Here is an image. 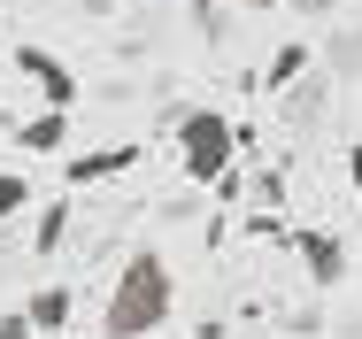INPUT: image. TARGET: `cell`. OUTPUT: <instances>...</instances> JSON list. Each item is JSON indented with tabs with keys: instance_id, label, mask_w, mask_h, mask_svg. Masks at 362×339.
I'll use <instances>...</instances> for the list:
<instances>
[{
	"instance_id": "5",
	"label": "cell",
	"mask_w": 362,
	"mask_h": 339,
	"mask_svg": "<svg viewBox=\"0 0 362 339\" xmlns=\"http://www.w3.org/2000/svg\"><path fill=\"white\" fill-rule=\"evenodd\" d=\"M16 146H23V154H62V146H70V108L23 116V124H16Z\"/></svg>"
},
{
	"instance_id": "15",
	"label": "cell",
	"mask_w": 362,
	"mask_h": 339,
	"mask_svg": "<svg viewBox=\"0 0 362 339\" xmlns=\"http://www.w3.org/2000/svg\"><path fill=\"white\" fill-rule=\"evenodd\" d=\"M300 8H332V0H300Z\"/></svg>"
},
{
	"instance_id": "13",
	"label": "cell",
	"mask_w": 362,
	"mask_h": 339,
	"mask_svg": "<svg viewBox=\"0 0 362 339\" xmlns=\"http://www.w3.org/2000/svg\"><path fill=\"white\" fill-rule=\"evenodd\" d=\"M39 332V324H31V309H8V316H0V339H31Z\"/></svg>"
},
{
	"instance_id": "7",
	"label": "cell",
	"mask_w": 362,
	"mask_h": 339,
	"mask_svg": "<svg viewBox=\"0 0 362 339\" xmlns=\"http://www.w3.org/2000/svg\"><path fill=\"white\" fill-rule=\"evenodd\" d=\"M308 62H316V47H308V39H286V47L270 54V69H262V85H270V93H293V85L308 77Z\"/></svg>"
},
{
	"instance_id": "16",
	"label": "cell",
	"mask_w": 362,
	"mask_h": 339,
	"mask_svg": "<svg viewBox=\"0 0 362 339\" xmlns=\"http://www.w3.org/2000/svg\"><path fill=\"white\" fill-rule=\"evenodd\" d=\"M255 8H270V0H255Z\"/></svg>"
},
{
	"instance_id": "3",
	"label": "cell",
	"mask_w": 362,
	"mask_h": 339,
	"mask_svg": "<svg viewBox=\"0 0 362 339\" xmlns=\"http://www.w3.org/2000/svg\"><path fill=\"white\" fill-rule=\"evenodd\" d=\"M16 69L39 85L47 108H77V69L62 62V54H47V47H16Z\"/></svg>"
},
{
	"instance_id": "6",
	"label": "cell",
	"mask_w": 362,
	"mask_h": 339,
	"mask_svg": "<svg viewBox=\"0 0 362 339\" xmlns=\"http://www.w3.org/2000/svg\"><path fill=\"white\" fill-rule=\"evenodd\" d=\"M300 263H308L316 285H339V277H347V247H339L332 231H308V239H300Z\"/></svg>"
},
{
	"instance_id": "1",
	"label": "cell",
	"mask_w": 362,
	"mask_h": 339,
	"mask_svg": "<svg viewBox=\"0 0 362 339\" xmlns=\"http://www.w3.org/2000/svg\"><path fill=\"white\" fill-rule=\"evenodd\" d=\"M170 309H177V270H170V255H162V247H132V263L116 270L108 301H100V332L108 339H146V332L170 324Z\"/></svg>"
},
{
	"instance_id": "14",
	"label": "cell",
	"mask_w": 362,
	"mask_h": 339,
	"mask_svg": "<svg viewBox=\"0 0 362 339\" xmlns=\"http://www.w3.org/2000/svg\"><path fill=\"white\" fill-rule=\"evenodd\" d=\"M347 185H355V201H362V139L347 146Z\"/></svg>"
},
{
	"instance_id": "2",
	"label": "cell",
	"mask_w": 362,
	"mask_h": 339,
	"mask_svg": "<svg viewBox=\"0 0 362 339\" xmlns=\"http://www.w3.org/2000/svg\"><path fill=\"white\" fill-rule=\"evenodd\" d=\"M177 170L193 178V185H223V170H231V154H239V124L223 116V108H185L177 124Z\"/></svg>"
},
{
	"instance_id": "10",
	"label": "cell",
	"mask_w": 362,
	"mask_h": 339,
	"mask_svg": "<svg viewBox=\"0 0 362 339\" xmlns=\"http://www.w3.org/2000/svg\"><path fill=\"white\" fill-rule=\"evenodd\" d=\"M62 239H70V193H62L54 208H39V224H31V247H39V255H54Z\"/></svg>"
},
{
	"instance_id": "9",
	"label": "cell",
	"mask_w": 362,
	"mask_h": 339,
	"mask_svg": "<svg viewBox=\"0 0 362 339\" xmlns=\"http://www.w3.org/2000/svg\"><path fill=\"white\" fill-rule=\"evenodd\" d=\"M324 69H332V77H347V85L362 77V23H339V31L324 39Z\"/></svg>"
},
{
	"instance_id": "17",
	"label": "cell",
	"mask_w": 362,
	"mask_h": 339,
	"mask_svg": "<svg viewBox=\"0 0 362 339\" xmlns=\"http://www.w3.org/2000/svg\"><path fill=\"white\" fill-rule=\"evenodd\" d=\"M93 339H108V332H93Z\"/></svg>"
},
{
	"instance_id": "12",
	"label": "cell",
	"mask_w": 362,
	"mask_h": 339,
	"mask_svg": "<svg viewBox=\"0 0 362 339\" xmlns=\"http://www.w3.org/2000/svg\"><path fill=\"white\" fill-rule=\"evenodd\" d=\"M324 100H332V93H324V77H300V93H293V124H316V116H324Z\"/></svg>"
},
{
	"instance_id": "11",
	"label": "cell",
	"mask_w": 362,
	"mask_h": 339,
	"mask_svg": "<svg viewBox=\"0 0 362 339\" xmlns=\"http://www.w3.org/2000/svg\"><path fill=\"white\" fill-rule=\"evenodd\" d=\"M23 208H31V178L23 170H0V224H16Z\"/></svg>"
},
{
	"instance_id": "8",
	"label": "cell",
	"mask_w": 362,
	"mask_h": 339,
	"mask_svg": "<svg viewBox=\"0 0 362 339\" xmlns=\"http://www.w3.org/2000/svg\"><path fill=\"white\" fill-rule=\"evenodd\" d=\"M23 309H31V324H39V332H70V309H77V293L62 285V277H54V285H39V293H31Z\"/></svg>"
},
{
	"instance_id": "4",
	"label": "cell",
	"mask_w": 362,
	"mask_h": 339,
	"mask_svg": "<svg viewBox=\"0 0 362 339\" xmlns=\"http://www.w3.org/2000/svg\"><path fill=\"white\" fill-rule=\"evenodd\" d=\"M124 170H139V146H93V154H70V185H108V178H124Z\"/></svg>"
}]
</instances>
